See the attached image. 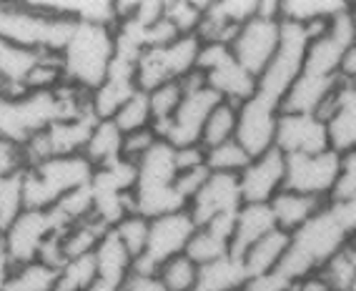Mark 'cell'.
Here are the masks:
<instances>
[{"instance_id":"6da1fadb","label":"cell","mask_w":356,"mask_h":291,"mask_svg":"<svg viewBox=\"0 0 356 291\" xmlns=\"http://www.w3.org/2000/svg\"><path fill=\"white\" fill-rule=\"evenodd\" d=\"M351 239L354 236L341 226L334 209L326 203L324 209L314 214L304 226L293 231L286 253L274 272H279L286 281L296 284L301 278H309L321 272L337 253H341L349 246Z\"/></svg>"},{"instance_id":"7a4b0ae2","label":"cell","mask_w":356,"mask_h":291,"mask_svg":"<svg viewBox=\"0 0 356 291\" xmlns=\"http://www.w3.org/2000/svg\"><path fill=\"white\" fill-rule=\"evenodd\" d=\"M73 26L76 20L51 13L40 3H0V38L26 51L60 56Z\"/></svg>"},{"instance_id":"3957f363","label":"cell","mask_w":356,"mask_h":291,"mask_svg":"<svg viewBox=\"0 0 356 291\" xmlns=\"http://www.w3.org/2000/svg\"><path fill=\"white\" fill-rule=\"evenodd\" d=\"M113 53V28L93 26V23H76L68 43L60 51L63 83H70L76 88L93 93L106 81Z\"/></svg>"},{"instance_id":"277c9868","label":"cell","mask_w":356,"mask_h":291,"mask_svg":"<svg viewBox=\"0 0 356 291\" xmlns=\"http://www.w3.org/2000/svg\"><path fill=\"white\" fill-rule=\"evenodd\" d=\"M96 168L83 153L56 156L23 171V209L48 211L68 191L88 186Z\"/></svg>"},{"instance_id":"5b68a950","label":"cell","mask_w":356,"mask_h":291,"mask_svg":"<svg viewBox=\"0 0 356 291\" xmlns=\"http://www.w3.org/2000/svg\"><path fill=\"white\" fill-rule=\"evenodd\" d=\"M201 51L198 36H181L173 43L161 45V48H146L138 58V70H136V86L138 91L151 93L163 83L181 81L196 70V58Z\"/></svg>"},{"instance_id":"8992f818","label":"cell","mask_w":356,"mask_h":291,"mask_svg":"<svg viewBox=\"0 0 356 291\" xmlns=\"http://www.w3.org/2000/svg\"><path fill=\"white\" fill-rule=\"evenodd\" d=\"M193 231H196V223H193L188 209L161 216V219H153L151 226H148L146 251L134 259L131 274L159 276V269L165 261H171L173 256L186 253V246H188Z\"/></svg>"},{"instance_id":"52a82bcc","label":"cell","mask_w":356,"mask_h":291,"mask_svg":"<svg viewBox=\"0 0 356 291\" xmlns=\"http://www.w3.org/2000/svg\"><path fill=\"white\" fill-rule=\"evenodd\" d=\"M221 103V95L213 93L209 86L191 93H184V101L178 106L171 120H153L151 131L156 139L171 143L173 148H186V146L201 143V133H204L206 118L211 111Z\"/></svg>"},{"instance_id":"ba28073f","label":"cell","mask_w":356,"mask_h":291,"mask_svg":"<svg viewBox=\"0 0 356 291\" xmlns=\"http://www.w3.org/2000/svg\"><path fill=\"white\" fill-rule=\"evenodd\" d=\"M58 231L63 234V231H68V226L58 216L56 209H48V211L26 209L6 228V234L0 236V241H3V249H6L10 264L23 266V264H31V261H38V251L43 246V241L51 234H58Z\"/></svg>"},{"instance_id":"9c48e42d","label":"cell","mask_w":356,"mask_h":291,"mask_svg":"<svg viewBox=\"0 0 356 291\" xmlns=\"http://www.w3.org/2000/svg\"><path fill=\"white\" fill-rule=\"evenodd\" d=\"M339 176H341V156L331 148L314 156H286L284 189L329 201Z\"/></svg>"},{"instance_id":"30bf717a","label":"cell","mask_w":356,"mask_h":291,"mask_svg":"<svg viewBox=\"0 0 356 291\" xmlns=\"http://www.w3.org/2000/svg\"><path fill=\"white\" fill-rule=\"evenodd\" d=\"M281 43V20H266V18H251L243 23L236 33L234 43H231V53L238 61V65L259 78L266 65L271 63V58L276 56Z\"/></svg>"},{"instance_id":"8fae6325","label":"cell","mask_w":356,"mask_h":291,"mask_svg":"<svg viewBox=\"0 0 356 291\" xmlns=\"http://www.w3.org/2000/svg\"><path fill=\"white\" fill-rule=\"evenodd\" d=\"M318 118L326 123L329 148L346 156L356 148V81H343L331 93V98L318 108Z\"/></svg>"},{"instance_id":"7c38bea8","label":"cell","mask_w":356,"mask_h":291,"mask_svg":"<svg viewBox=\"0 0 356 291\" xmlns=\"http://www.w3.org/2000/svg\"><path fill=\"white\" fill-rule=\"evenodd\" d=\"M274 148L284 156H314L329 151L326 123L314 113H284L276 123Z\"/></svg>"},{"instance_id":"4fadbf2b","label":"cell","mask_w":356,"mask_h":291,"mask_svg":"<svg viewBox=\"0 0 356 291\" xmlns=\"http://www.w3.org/2000/svg\"><path fill=\"white\" fill-rule=\"evenodd\" d=\"M243 206L241 196V184L236 173H209L206 184L201 186L193 201L188 203V214H191L193 223L206 226L218 216H231L238 214Z\"/></svg>"},{"instance_id":"5bb4252c","label":"cell","mask_w":356,"mask_h":291,"mask_svg":"<svg viewBox=\"0 0 356 291\" xmlns=\"http://www.w3.org/2000/svg\"><path fill=\"white\" fill-rule=\"evenodd\" d=\"M281 108L261 101L251 95L246 103L238 106V123H236V141L241 143L243 151L256 159L268 148H274L276 123H279Z\"/></svg>"},{"instance_id":"9a60e30c","label":"cell","mask_w":356,"mask_h":291,"mask_svg":"<svg viewBox=\"0 0 356 291\" xmlns=\"http://www.w3.org/2000/svg\"><path fill=\"white\" fill-rule=\"evenodd\" d=\"M286 178V156L279 148H268L238 173L243 203H271L279 191H284Z\"/></svg>"},{"instance_id":"2e32d148","label":"cell","mask_w":356,"mask_h":291,"mask_svg":"<svg viewBox=\"0 0 356 291\" xmlns=\"http://www.w3.org/2000/svg\"><path fill=\"white\" fill-rule=\"evenodd\" d=\"M136 70H138V61H131V58L115 56L113 53L106 81L90 93V108H93L98 120H111L118 113V108L138 91V86H136Z\"/></svg>"},{"instance_id":"e0dca14e","label":"cell","mask_w":356,"mask_h":291,"mask_svg":"<svg viewBox=\"0 0 356 291\" xmlns=\"http://www.w3.org/2000/svg\"><path fill=\"white\" fill-rule=\"evenodd\" d=\"M234 223L236 214L231 216H218L206 226H198L193 231L188 246H186V256L196 266L211 264V261L221 259L226 253H231V236H234Z\"/></svg>"},{"instance_id":"ac0fdd59","label":"cell","mask_w":356,"mask_h":291,"mask_svg":"<svg viewBox=\"0 0 356 291\" xmlns=\"http://www.w3.org/2000/svg\"><path fill=\"white\" fill-rule=\"evenodd\" d=\"M206 86H209L213 93L221 95V101L231 103V106H241L246 103L251 95L256 93V76H251L243 65H238L234 56L229 61H223L221 65H216L213 70L204 73Z\"/></svg>"},{"instance_id":"d6986e66","label":"cell","mask_w":356,"mask_h":291,"mask_svg":"<svg viewBox=\"0 0 356 291\" xmlns=\"http://www.w3.org/2000/svg\"><path fill=\"white\" fill-rule=\"evenodd\" d=\"M276 228V219L268 203H243L236 214L234 236H231V253L241 259L256 241L264 239Z\"/></svg>"},{"instance_id":"ffe728a7","label":"cell","mask_w":356,"mask_h":291,"mask_svg":"<svg viewBox=\"0 0 356 291\" xmlns=\"http://www.w3.org/2000/svg\"><path fill=\"white\" fill-rule=\"evenodd\" d=\"M138 181H136L134 191H156L173 186L178 176L176 166V148L165 141H156L151 146V151L138 161Z\"/></svg>"},{"instance_id":"44dd1931","label":"cell","mask_w":356,"mask_h":291,"mask_svg":"<svg viewBox=\"0 0 356 291\" xmlns=\"http://www.w3.org/2000/svg\"><path fill=\"white\" fill-rule=\"evenodd\" d=\"M341 78H316L299 73V78L293 81L291 91L284 98L281 111L284 113H318V108L324 106L331 98V93L337 91Z\"/></svg>"},{"instance_id":"7402d4cb","label":"cell","mask_w":356,"mask_h":291,"mask_svg":"<svg viewBox=\"0 0 356 291\" xmlns=\"http://www.w3.org/2000/svg\"><path fill=\"white\" fill-rule=\"evenodd\" d=\"M326 203L324 198L316 196H304V194H296V191H279L274 196V201L268 203L271 206V214L276 219V228L293 234L299 226H304L314 214L324 209Z\"/></svg>"},{"instance_id":"603a6c76","label":"cell","mask_w":356,"mask_h":291,"mask_svg":"<svg viewBox=\"0 0 356 291\" xmlns=\"http://www.w3.org/2000/svg\"><path fill=\"white\" fill-rule=\"evenodd\" d=\"M248 281L243 259L226 253L211 264L198 266L196 291H241Z\"/></svg>"},{"instance_id":"cb8c5ba5","label":"cell","mask_w":356,"mask_h":291,"mask_svg":"<svg viewBox=\"0 0 356 291\" xmlns=\"http://www.w3.org/2000/svg\"><path fill=\"white\" fill-rule=\"evenodd\" d=\"M93 259H96V269H98V278L108 281V284L121 286L123 281L131 274V253L123 246V241L113 234V228L106 231L101 241H98L96 251H93Z\"/></svg>"},{"instance_id":"d4e9b609","label":"cell","mask_w":356,"mask_h":291,"mask_svg":"<svg viewBox=\"0 0 356 291\" xmlns=\"http://www.w3.org/2000/svg\"><path fill=\"white\" fill-rule=\"evenodd\" d=\"M289 241H291V234L281 231V228H274L271 234H266L264 239L256 241L254 246L241 256L248 278L274 272L276 266L281 264V259H284V253H286Z\"/></svg>"},{"instance_id":"484cf974","label":"cell","mask_w":356,"mask_h":291,"mask_svg":"<svg viewBox=\"0 0 356 291\" xmlns=\"http://www.w3.org/2000/svg\"><path fill=\"white\" fill-rule=\"evenodd\" d=\"M123 151V133L118 131L113 120H98L93 133H90L88 143L83 148V156L93 164V168H101L106 164H113L121 159Z\"/></svg>"},{"instance_id":"4316f807","label":"cell","mask_w":356,"mask_h":291,"mask_svg":"<svg viewBox=\"0 0 356 291\" xmlns=\"http://www.w3.org/2000/svg\"><path fill=\"white\" fill-rule=\"evenodd\" d=\"M346 8L349 3H341V0H289V3H281V20L309 26L316 20H331Z\"/></svg>"},{"instance_id":"83f0119b","label":"cell","mask_w":356,"mask_h":291,"mask_svg":"<svg viewBox=\"0 0 356 291\" xmlns=\"http://www.w3.org/2000/svg\"><path fill=\"white\" fill-rule=\"evenodd\" d=\"M106 231H111L106 223H101L98 219H86L81 223H73L68 231H63V251L65 259H78V256H88L96 251L98 241L106 236Z\"/></svg>"},{"instance_id":"f1b7e54d","label":"cell","mask_w":356,"mask_h":291,"mask_svg":"<svg viewBox=\"0 0 356 291\" xmlns=\"http://www.w3.org/2000/svg\"><path fill=\"white\" fill-rule=\"evenodd\" d=\"M40 58H43V53L26 51V48H18V45L0 38V78H6L15 86H23L28 73L38 65Z\"/></svg>"},{"instance_id":"f546056e","label":"cell","mask_w":356,"mask_h":291,"mask_svg":"<svg viewBox=\"0 0 356 291\" xmlns=\"http://www.w3.org/2000/svg\"><path fill=\"white\" fill-rule=\"evenodd\" d=\"M56 276V269L40 264V261H31V264L13 266L3 291H53Z\"/></svg>"},{"instance_id":"4dcf8cb0","label":"cell","mask_w":356,"mask_h":291,"mask_svg":"<svg viewBox=\"0 0 356 291\" xmlns=\"http://www.w3.org/2000/svg\"><path fill=\"white\" fill-rule=\"evenodd\" d=\"M236 123H238V108L221 101L206 118L204 133H201V146L209 151V148H216V146L226 143V141H234Z\"/></svg>"},{"instance_id":"1f68e13d","label":"cell","mask_w":356,"mask_h":291,"mask_svg":"<svg viewBox=\"0 0 356 291\" xmlns=\"http://www.w3.org/2000/svg\"><path fill=\"white\" fill-rule=\"evenodd\" d=\"M111 120L118 126V131H121L123 136L134 131H143V128H151L153 113H151V101H148L146 91H136V93L118 108V113Z\"/></svg>"},{"instance_id":"d6a6232c","label":"cell","mask_w":356,"mask_h":291,"mask_svg":"<svg viewBox=\"0 0 356 291\" xmlns=\"http://www.w3.org/2000/svg\"><path fill=\"white\" fill-rule=\"evenodd\" d=\"M96 278H98V269H96L93 253L78 256V259H70L68 264L58 272L56 289L53 291H86Z\"/></svg>"},{"instance_id":"836d02e7","label":"cell","mask_w":356,"mask_h":291,"mask_svg":"<svg viewBox=\"0 0 356 291\" xmlns=\"http://www.w3.org/2000/svg\"><path fill=\"white\" fill-rule=\"evenodd\" d=\"M159 281L165 291H196L198 284V266L186 253L173 256L159 269Z\"/></svg>"},{"instance_id":"e575fe53","label":"cell","mask_w":356,"mask_h":291,"mask_svg":"<svg viewBox=\"0 0 356 291\" xmlns=\"http://www.w3.org/2000/svg\"><path fill=\"white\" fill-rule=\"evenodd\" d=\"M23 211V171L0 176V236Z\"/></svg>"},{"instance_id":"d590c367","label":"cell","mask_w":356,"mask_h":291,"mask_svg":"<svg viewBox=\"0 0 356 291\" xmlns=\"http://www.w3.org/2000/svg\"><path fill=\"white\" fill-rule=\"evenodd\" d=\"M248 164H251V156L243 151L236 139L206 151V168L211 173H236L238 176Z\"/></svg>"},{"instance_id":"8d00e7d4","label":"cell","mask_w":356,"mask_h":291,"mask_svg":"<svg viewBox=\"0 0 356 291\" xmlns=\"http://www.w3.org/2000/svg\"><path fill=\"white\" fill-rule=\"evenodd\" d=\"M53 209L58 211V216L63 219V223L68 228L73 223H81L86 219H90L93 216V189H90V184L68 191L65 196L58 198V203Z\"/></svg>"},{"instance_id":"74e56055","label":"cell","mask_w":356,"mask_h":291,"mask_svg":"<svg viewBox=\"0 0 356 291\" xmlns=\"http://www.w3.org/2000/svg\"><path fill=\"white\" fill-rule=\"evenodd\" d=\"M206 3H191V0H173L163 3V18L176 28L181 36H196L201 18H204Z\"/></svg>"},{"instance_id":"f35d334b","label":"cell","mask_w":356,"mask_h":291,"mask_svg":"<svg viewBox=\"0 0 356 291\" xmlns=\"http://www.w3.org/2000/svg\"><path fill=\"white\" fill-rule=\"evenodd\" d=\"M148 226H151V221H148V219H143V216H138V214L126 216L118 226H113V234L123 241V246L128 249L131 259H136V256H140V253L146 251Z\"/></svg>"},{"instance_id":"ab89813d","label":"cell","mask_w":356,"mask_h":291,"mask_svg":"<svg viewBox=\"0 0 356 291\" xmlns=\"http://www.w3.org/2000/svg\"><path fill=\"white\" fill-rule=\"evenodd\" d=\"M148 101H151V113L153 120H171L173 113L178 111L181 101H184V88L181 83H163L159 88H153L148 93Z\"/></svg>"},{"instance_id":"60d3db41","label":"cell","mask_w":356,"mask_h":291,"mask_svg":"<svg viewBox=\"0 0 356 291\" xmlns=\"http://www.w3.org/2000/svg\"><path fill=\"white\" fill-rule=\"evenodd\" d=\"M318 276L329 289H351L356 281V266L351 264L346 251H341L318 272Z\"/></svg>"},{"instance_id":"b9f144b4","label":"cell","mask_w":356,"mask_h":291,"mask_svg":"<svg viewBox=\"0 0 356 291\" xmlns=\"http://www.w3.org/2000/svg\"><path fill=\"white\" fill-rule=\"evenodd\" d=\"M211 8L221 15L226 23L241 28L251 18H256L259 10V0H226V3H211Z\"/></svg>"},{"instance_id":"7bdbcfd3","label":"cell","mask_w":356,"mask_h":291,"mask_svg":"<svg viewBox=\"0 0 356 291\" xmlns=\"http://www.w3.org/2000/svg\"><path fill=\"white\" fill-rule=\"evenodd\" d=\"M156 133L151 131V128H143V131H134V133H126L123 136V151L121 156L128 161H134V164H138L143 156H146L148 151H151V146L156 143Z\"/></svg>"},{"instance_id":"ee69618b","label":"cell","mask_w":356,"mask_h":291,"mask_svg":"<svg viewBox=\"0 0 356 291\" xmlns=\"http://www.w3.org/2000/svg\"><path fill=\"white\" fill-rule=\"evenodd\" d=\"M356 196V148L341 156V176H339L334 194L329 201H341V198Z\"/></svg>"},{"instance_id":"f6af8a7d","label":"cell","mask_w":356,"mask_h":291,"mask_svg":"<svg viewBox=\"0 0 356 291\" xmlns=\"http://www.w3.org/2000/svg\"><path fill=\"white\" fill-rule=\"evenodd\" d=\"M209 173L211 171L206 166H198V168H191V171H178L176 181H173V189L178 191V196L184 198L186 203H191L193 196L201 191V186L206 184Z\"/></svg>"},{"instance_id":"bcb514c9","label":"cell","mask_w":356,"mask_h":291,"mask_svg":"<svg viewBox=\"0 0 356 291\" xmlns=\"http://www.w3.org/2000/svg\"><path fill=\"white\" fill-rule=\"evenodd\" d=\"M38 261L45 266H51V269H56V272H60V269L68 264L65 251H63V234H60V231L51 234L43 241V246H40V251H38Z\"/></svg>"},{"instance_id":"7dc6e473","label":"cell","mask_w":356,"mask_h":291,"mask_svg":"<svg viewBox=\"0 0 356 291\" xmlns=\"http://www.w3.org/2000/svg\"><path fill=\"white\" fill-rule=\"evenodd\" d=\"M15 171H26V161H23V148L10 141L0 139V176Z\"/></svg>"},{"instance_id":"c3c4849f","label":"cell","mask_w":356,"mask_h":291,"mask_svg":"<svg viewBox=\"0 0 356 291\" xmlns=\"http://www.w3.org/2000/svg\"><path fill=\"white\" fill-rule=\"evenodd\" d=\"M291 281H286L279 272H268L261 274V276L248 278L241 291H291Z\"/></svg>"},{"instance_id":"681fc988","label":"cell","mask_w":356,"mask_h":291,"mask_svg":"<svg viewBox=\"0 0 356 291\" xmlns=\"http://www.w3.org/2000/svg\"><path fill=\"white\" fill-rule=\"evenodd\" d=\"M176 166L178 171H191V168H198V166H206V148L201 143L176 148Z\"/></svg>"},{"instance_id":"f907efd6","label":"cell","mask_w":356,"mask_h":291,"mask_svg":"<svg viewBox=\"0 0 356 291\" xmlns=\"http://www.w3.org/2000/svg\"><path fill=\"white\" fill-rule=\"evenodd\" d=\"M329 206L334 209L337 219L341 221V226L349 231L351 236H356V196L341 198V201H329Z\"/></svg>"},{"instance_id":"816d5d0a","label":"cell","mask_w":356,"mask_h":291,"mask_svg":"<svg viewBox=\"0 0 356 291\" xmlns=\"http://www.w3.org/2000/svg\"><path fill=\"white\" fill-rule=\"evenodd\" d=\"M121 291H165L159 276H140V274H128L121 284Z\"/></svg>"},{"instance_id":"f5cc1de1","label":"cell","mask_w":356,"mask_h":291,"mask_svg":"<svg viewBox=\"0 0 356 291\" xmlns=\"http://www.w3.org/2000/svg\"><path fill=\"white\" fill-rule=\"evenodd\" d=\"M341 78L343 81H356V43L351 45L349 51H346V56H343L341 61Z\"/></svg>"},{"instance_id":"db71d44e","label":"cell","mask_w":356,"mask_h":291,"mask_svg":"<svg viewBox=\"0 0 356 291\" xmlns=\"http://www.w3.org/2000/svg\"><path fill=\"white\" fill-rule=\"evenodd\" d=\"M10 272H13V264H10L6 249H3V241H0V291H3V286H6L8 276H10Z\"/></svg>"},{"instance_id":"11a10c76","label":"cell","mask_w":356,"mask_h":291,"mask_svg":"<svg viewBox=\"0 0 356 291\" xmlns=\"http://www.w3.org/2000/svg\"><path fill=\"white\" fill-rule=\"evenodd\" d=\"M23 93H26L23 86H15V83L0 78V95H23Z\"/></svg>"},{"instance_id":"9f6ffc18","label":"cell","mask_w":356,"mask_h":291,"mask_svg":"<svg viewBox=\"0 0 356 291\" xmlns=\"http://www.w3.org/2000/svg\"><path fill=\"white\" fill-rule=\"evenodd\" d=\"M86 291H121V286L108 284V281H103V278H96V281H93Z\"/></svg>"},{"instance_id":"6f0895ef","label":"cell","mask_w":356,"mask_h":291,"mask_svg":"<svg viewBox=\"0 0 356 291\" xmlns=\"http://www.w3.org/2000/svg\"><path fill=\"white\" fill-rule=\"evenodd\" d=\"M351 20H354V38H356V6H351Z\"/></svg>"},{"instance_id":"680465c9","label":"cell","mask_w":356,"mask_h":291,"mask_svg":"<svg viewBox=\"0 0 356 291\" xmlns=\"http://www.w3.org/2000/svg\"><path fill=\"white\" fill-rule=\"evenodd\" d=\"M329 291H354V289H329Z\"/></svg>"},{"instance_id":"91938a15","label":"cell","mask_w":356,"mask_h":291,"mask_svg":"<svg viewBox=\"0 0 356 291\" xmlns=\"http://www.w3.org/2000/svg\"><path fill=\"white\" fill-rule=\"evenodd\" d=\"M351 289H354V291H356V281H354V286H351Z\"/></svg>"},{"instance_id":"94428289","label":"cell","mask_w":356,"mask_h":291,"mask_svg":"<svg viewBox=\"0 0 356 291\" xmlns=\"http://www.w3.org/2000/svg\"><path fill=\"white\" fill-rule=\"evenodd\" d=\"M354 239H356V236H354Z\"/></svg>"}]
</instances>
